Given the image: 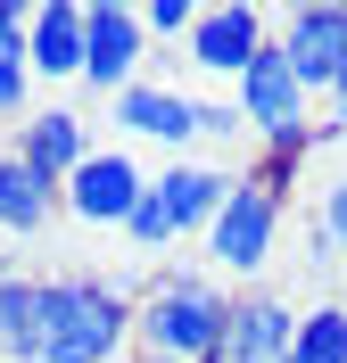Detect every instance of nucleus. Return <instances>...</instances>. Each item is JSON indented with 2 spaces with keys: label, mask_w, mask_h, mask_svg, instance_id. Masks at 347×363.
Instances as JSON below:
<instances>
[{
  "label": "nucleus",
  "mask_w": 347,
  "mask_h": 363,
  "mask_svg": "<svg viewBox=\"0 0 347 363\" xmlns=\"http://www.w3.org/2000/svg\"><path fill=\"white\" fill-rule=\"evenodd\" d=\"M273 42H281V58H290V74L306 83V99L339 91V74H347V0H314V9H290Z\"/></svg>",
  "instance_id": "nucleus-6"
},
{
  "label": "nucleus",
  "mask_w": 347,
  "mask_h": 363,
  "mask_svg": "<svg viewBox=\"0 0 347 363\" xmlns=\"http://www.w3.org/2000/svg\"><path fill=\"white\" fill-rule=\"evenodd\" d=\"M17 157L33 165L42 182H58V190H67V174L92 157V140H83V116H75V108H42V116H25V124H17Z\"/></svg>",
  "instance_id": "nucleus-13"
},
{
  "label": "nucleus",
  "mask_w": 347,
  "mask_h": 363,
  "mask_svg": "<svg viewBox=\"0 0 347 363\" xmlns=\"http://www.w3.org/2000/svg\"><path fill=\"white\" fill-rule=\"evenodd\" d=\"M141 199H149V174H141L124 149H92V157L67 174V190H58V206H67L75 223H92V231H124Z\"/></svg>",
  "instance_id": "nucleus-5"
},
{
  "label": "nucleus",
  "mask_w": 347,
  "mask_h": 363,
  "mask_svg": "<svg viewBox=\"0 0 347 363\" xmlns=\"http://www.w3.org/2000/svg\"><path fill=\"white\" fill-rule=\"evenodd\" d=\"M273 42V17L265 9H248V0H215V9H199V25H190V67L199 74H224V83H240V67H248L256 50Z\"/></svg>",
  "instance_id": "nucleus-7"
},
{
  "label": "nucleus",
  "mask_w": 347,
  "mask_h": 363,
  "mask_svg": "<svg viewBox=\"0 0 347 363\" xmlns=\"http://www.w3.org/2000/svg\"><path fill=\"white\" fill-rule=\"evenodd\" d=\"M273 240H281V199L265 190V182H231V199H224V215L207 223V264L215 272H231V281H248V272H265L273 264Z\"/></svg>",
  "instance_id": "nucleus-3"
},
{
  "label": "nucleus",
  "mask_w": 347,
  "mask_h": 363,
  "mask_svg": "<svg viewBox=\"0 0 347 363\" xmlns=\"http://www.w3.org/2000/svg\"><path fill=\"white\" fill-rule=\"evenodd\" d=\"M224 322H231V289L215 272H199V264L158 272V281L133 297V347L158 355V363H215Z\"/></svg>",
  "instance_id": "nucleus-1"
},
{
  "label": "nucleus",
  "mask_w": 347,
  "mask_h": 363,
  "mask_svg": "<svg viewBox=\"0 0 347 363\" xmlns=\"http://www.w3.org/2000/svg\"><path fill=\"white\" fill-rule=\"evenodd\" d=\"M25 99H33V67L25 58H0V116H25Z\"/></svg>",
  "instance_id": "nucleus-21"
},
{
  "label": "nucleus",
  "mask_w": 347,
  "mask_h": 363,
  "mask_svg": "<svg viewBox=\"0 0 347 363\" xmlns=\"http://www.w3.org/2000/svg\"><path fill=\"white\" fill-rule=\"evenodd\" d=\"M323 140H331V124H314V116H306V124H281V133H265V140H256L248 182H265L273 199H290V182L306 174V157H314Z\"/></svg>",
  "instance_id": "nucleus-15"
},
{
  "label": "nucleus",
  "mask_w": 347,
  "mask_h": 363,
  "mask_svg": "<svg viewBox=\"0 0 347 363\" xmlns=\"http://www.w3.org/2000/svg\"><path fill=\"white\" fill-rule=\"evenodd\" d=\"M25 67L42 83H83V0H42L25 25Z\"/></svg>",
  "instance_id": "nucleus-12"
},
{
  "label": "nucleus",
  "mask_w": 347,
  "mask_h": 363,
  "mask_svg": "<svg viewBox=\"0 0 347 363\" xmlns=\"http://www.w3.org/2000/svg\"><path fill=\"white\" fill-rule=\"evenodd\" d=\"M33 347H42V281L33 272H0V355L33 363Z\"/></svg>",
  "instance_id": "nucleus-16"
},
{
  "label": "nucleus",
  "mask_w": 347,
  "mask_h": 363,
  "mask_svg": "<svg viewBox=\"0 0 347 363\" xmlns=\"http://www.w3.org/2000/svg\"><path fill=\"white\" fill-rule=\"evenodd\" d=\"M124 240H133V248H149V256H165V248H174L165 206H158V199H141V206H133V223H124Z\"/></svg>",
  "instance_id": "nucleus-19"
},
{
  "label": "nucleus",
  "mask_w": 347,
  "mask_h": 363,
  "mask_svg": "<svg viewBox=\"0 0 347 363\" xmlns=\"http://www.w3.org/2000/svg\"><path fill=\"white\" fill-rule=\"evenodd\" d=\"M290 339H298V306L273 297V289H248V297H231V322H224L215 363H281Z\"/></svg>",
  "instance_id": "nucleus-8"
},
{
  "label": "nucleus",
  "mask_w": 347,
  "mask_h": 363,
  "mask_svg": "<svg viewBox=\"0 0 347 363\" xmlns=\"http://www.w3.org/2000/svg\"><path fill=\"white\" fill-rule=\"evenodd\" d=\"M231 182H240V174H224V165H190V157H174L158 182H149V199L165 206L174 240H182V231H199V240H207V223L224 215V199H231Z\"/></svg>",
  "instance_id": "nucleus-10"
},
{
  "label": "nucleus",
  "mask_w": 347,
  "mask_h": 363,
  "mask_svg": "<svg viewBox=\"0 0 347 363\" xmlns=\"http://www.w3.org/2000/svg\"><path fill=\"white\" fill-rule=\"evenodd\" d=\"M141 58H149V33H141L133 0H83V83L116 99L141 83Z\"/></svg>",
  "instance_id": "nucleus-4"
},
{
  "label": "nucleus",
  "mask_w": 347,
  "mask_h": 363,
  "mask_svg": "<svg viewBox=\"0 0 347 363\" xmlns=\"http://www.w3.org/2000/svg\"><path fill=\"white\" fill-rule=\"evenodd\" d=\"M290 363H347V306H306L298 339H290Z\"/></svg>",
  "instance_id": "nucleus-17"
},
{
  "label": "nucleus",
  "mask_w": 347,
  "mask_h": 363,
  "mask_svg": "<svg viewBox=\"0 0 347 363\" xmlns=\"http://www.w3.org/2000/svg\"><path fill=\"white\" fill-rule=\"evenodd\" d=\"M231 108H240V124H248L256 140H265V133H281V124H306V83L290 74L281 42H265L248 67H240V99H231Z\"/></svg>",
  "instance_id": "nucleus-9"
},
{
  "label": "nucleus",
  "mask_w": 347,
  "mask_h": 363,
  "mask_svg": "<svg viewBox=\"0 0 347 363\" xmlns=\"http://www.w3.org/2000/svg\"><path fill=\"white\" fill-rule=\"evenodd\" d=\"M108 124H124L133 140L182 149V140H199V99H190V91H165V83H133V91L108 99Z\"/></svg>",
  "instance_id": "nucleus-11"
},
{
  "label": "nucleus",
  "mask_w": 347,
  "mask_h": 363,
  "mask_svg": "<svg viewBox=\"0 0 347 363\" xmlns=\"http://www.w3.org/2000/svg\"><path fill=\"white\" fill-rule=\"evenodd\" d=\"M50 215H58V182H42L17 149H0V231L33 240V231H50Z\"/></svg>",
  "instance_id": "nucleus-14"
},
{
  "label": "nucleus",
  "mask_w": 347,
  "mask_h": 363,
  "mask_svg": "<svg viewBox=\"0 0 347 363\" xmlns=\"http://www.w3.org/2000/svg\"><path fill=\"white\" fill-rule=\"evenodd\" d=\"M199 25V0H141V33L149 42H190Z\"/></svg>",
  "instance_id": "nucleus-18"
},
{
  "label": "nucleus",
  "mask_w": 347,
  "mask_h": 363,
  "mask_svg": "<svg viewBox=\"0 0 347 363\" xmlns=\"http://www.w3.org/2000/svg\"><path fill=\"white\" fill-rule=\"evenodd\" d=\"M331 133H347V74H339V91H331Z\"/></svg>",
  "instance_id": "nucleus-23"
},
{
  "label": "nucleus",
  "mask_w": 347,
  "mask_h": 363,
  "mask_svg": "<svg viewBox=\"0 0 347 363\" xmlns=\"http://www.w3.org/2000/svg\"><path fill=\"white\" fill-rule=\"evenodd\" d=\"M133 363H158V355H133Z\"/></svg>",
  "instance_id": "nucleus-24"
},
{
  "label": "nucleus",
  "mask_w": 347,
  "mask_h": 363,
  "mask_svg": "<svg viewBox=\"0 0 347 363\" xmlns=\"http://www.w3.org/2000/svg\"><path fill=\"white\" fill-rule=\"evenodd\" d=\"M314 231L331 240V256H347V174L323 190V206H314Z\"/></svg>",
  "instance_id": "nucleus-20"
},
{
  "label": "nucleus",
  "mask_w": 347,
  "mask_h": 363,
  "mask_svg": "<svg viewBox=\"0 0 347 363\" xmlns=\"http://www.w3.org/2000/svg\"><path fill=\"white\" fill-rule=\"evenodd\" d=\"M133 339V289L99 272H50L42 281V347L33 363H108Z\"/></svg>",
  "instance_id": "nucleus-2"
},
{
  "label": "nucleus",
  "mask_w": 347,
  "mask_h": 363,
  "mask_svg": "<svg viewBox=\"0 0 347 363\" xmlns=\"http://www.w3.org/2000/svg\"><path fill=\"white\" fill-rule=\"evenodd\" d=\"M199 133H207V140H240L248 124H240V108H231V99H199Z\"/></svg>",
  "instance_id": "nucleus-22"
}]
</instances>
